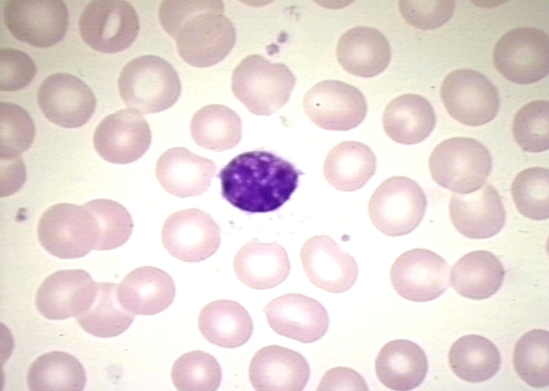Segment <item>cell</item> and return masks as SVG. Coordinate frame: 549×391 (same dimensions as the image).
<instances>
[{
  "mask_svg": "<svg viewBox=\"0 0 549 391\" xmlns=\"http://www.w3.org/2000/svg\"><path fill=\"white\" fill-rule=\"evenodd\" d=\"M223 12L222 1H165L159 19L182 60L204 68L225 59L236 43L235 28Z\"/></svg>",
  "mask_w": 549,
  "mask_h": 391,
  "instance_id": "cell-1",
  "label": "cell"
},
{
  "mask_svg": "<svg viewBox=\"0 0 549 391\" xmlns=\"http://www.w3.org/2000/svg\"><path fill=\"white\" fill-rule=\"evenodd\" d=\"M301 172L289 162L264 150L239 154L219 172L223 197L248 213L280 208L298 184Z\"/></svg>",
  "mask_w": 549,
  "mask_h": 391,
  "instance_id": "cell-2",
  "label": "cell"
},
{
  "mask_svg": "<svg viewBox=\"0 0 549 391\" xmlns=\"http://www.w3.org/2000/svg\"><path fill=\"white\" fill-rule=\"evenodd\" d=\"M118 87L121 99L130 109L146 114L170 108L182 91L174 67L153 55H141L126 64L121 71Z\"/></svg>",
  "mask_w": 549,
  "mask_h": 391,
  "instance_id": "cell-3",
  "label": "cell"
},
{
  "mask_svg": "<svg viewBox=\"0 0 549 391\" xmlns=\"http://www.w3.org/2000/svg\"><path fill=\"white\" fill-rule=\"evenodd\" d=\"M296 78L283 63H272L258 54L244 58L234 69L232 90L252 114L270 116L289 100Z\"/></svg>",
  "mask_w": 549,
  "mask_h": 391,
  "instance_id": "cell-4",
  "label": "cell"
},
{
  "mask_svg": "<svg viewBox=\"0 0 549 391\" xmlns=\"http://www.w3.org/2000/svg\"><path fill=\"white\" fill-rule=\"evenodd\" d=\"M428 166L437 184L455 193L467 194L484 185L491 171L492 158L480 141L455 137L434 148Z\"/></svg>",
  "mask_w": 549,
  "mask_h": 391,
  "instance_id": "cell-5",
  "label": "cell"
},
{
  "mask_svg": "<svg viewBox=\"0 0 549 391\" xmlns=\"http://www.w3.org/2000/svg\"><path fill=\"white\" fill-rule=\"evenodd\" d=\"M37 237L43 248L60 259L83 257L98 245L101 230L97 219L84 205L58 203L42 215Z\"/></svg>",
  "mask_w": 549,
  "mask_h": 391,
  "instance_id": "cell-6",
  "label": "cell"
},
{
  "mask_svg": "<svg viewBox=\"0 0 549 391\" xmlns=\"http://www.w3.org/2000/svg\"><path fill=\"white\" fill-rule=\"evenodd\" d=\"M427 200L421 187L406 176L386 179L372 195L368 213L374 227L390 236L412 232L421 222Z\"/></svg>",
  "mask_w": 549,
  "mask_h": 391,
  "instance_id": "cell-7",
  "label": "cell"
},
{
  "mask_svg": "<svg viewBox=\"0 0 549 391\" xmlns=\"http://www.w3.org/2000/svg\"><path fill=\"white\" fill-rule=\"evenodd\" d=\"M493 60L507 80L519 85L537 82L549 71L548 35L534 27L511 29L498 40Z\"/></svg>",
  "mask_w": 549,
  "mask_h": 391,
  "instance_id": "cell-8",
  "label": "cell"
},
{
  "mask_svg": "<svg viewBox=\"0 0 549 391\" xmlns=\"http://www.w3.org/2000/svg\"><path fill=\"white\" fill-rule=\"evenodd\" d=\"M450 116L469 126H479L496 116L500 104L497 88L482 73L460 69L448 73L440 90Z\"/></svg>",
  "mask_w": 549,
  "mask_h": 391,
  "instance_id": "cell-9",
  "label": "cell"
},
{
  "mask_svg": "<svg viewBox=\"0 0 549 391\" xmlns=\"http://www.w3.org/2000/svg\"><path fill=\"white\" fill-rule=\"evenodd\" d=\"M82 40L92 49L114 53L128 48L139 31L134 8L125 1H92L82 10L78 22Z\"/></svg>",
  "mask_w": 549,
  "mask_h": 391,
  "instance_id": "cell-10",
  "label": "cell"
},
{
  "mask_svg": "<svg viewBox=\"0 0 549 391\" xmlns=\"http://www.w3.org/2000/svg\"><path fill=\"white\" fill-rule=\"evenodd\" d=\"M303 108L309 119L328 130L347 131L359 125L367 112L365 96L356 87L325 80L304 95Z\"/></svg>",
  "mask_w": 549,
  "mask_h": 391,
  "instance_id": "cell-11",
  "label": "cell"
},
{
  "mask_svg": "<svg viewBox=\"0 0 549 391\" xmlns=\"http://www.w3.org/2000/svg\"><path fill=\"white\" fill-rule=\"evenodd\" d=\"M3 21L12 35L30 45L47 48L65 35L69 13L62 1H7Z\"/></svg>",
  "mask_w": 549,
  "mask_h": 391,
  "instance_id": "cell-12",
  "label": "cell"
},
{
  "mask_svg": "<svg viewBox=\"0 0 549 391\" xmlns=\"http://www.w3.org/2000/svg\"><path fill=\"white\" fill-rule=\"evenodd\" d=\"M390 280L401 297L412 302H428L439 297L449 287V266L435 252L414 248L394 261Z\"/></svg>",
  "mask_w": 549,
  "mask_h": 391,
  "instance_id": "cell-13",
  "label": "cell"
},
{
  "mask_svg": "<svg viewBox=\"0 0 549 391\" xmlns=\"http://www.w3.org/2000/svg\"><path fill=\"white\" fill-rule=\"evenodd\" d=\"M162 243L173 257L184 262H199L218 250L220 228L208 213L197 208L185 209L165 220Z\"/></svg>",
  "mask_w": 549,
  "mask_h": 391,
  "instance_id": "cell-14",
  "label": "cell"
},
{
  "mask_svg": "<svg viewBox=\"0 0 549 391\" xmlns=\"http://www.w3.org/2000/svg\"><path fill=\"white\" fill-rule=\"evenodd\" d=\"M44 116L65 128L84 125L93 115L96 101L92 89L78 77L56 73L46 77L37 92Z\"/></svg>",
  "mask_w": 549,
  "mask_h": 391,
  "instance_id": "cell-15",
  "label": "cell"
},
{
  "mask_svg": "<svg viewBox=\"0 0 549 391\" xmlns=\"http://www.w3.org/2000/svg\"><path fill=\"white\" fill-rule=\"evenodd\" d=\"M151 141L148 122L132 109L120 110L105 117L93 137L94 148L100 157L118 164L138 160L148 150Z\"/></svg>",
  "mask_w": 549,
  "mask_h": 391,
  "instance_id": "cell-16",
  "label": "cell"
},
{
  "mask_svg": "<svg viewBox=\"0 0 549 391\" xmlns=\"http://www.w3.org/2000/svg\"><path fill=\"white\" fill-rule=\"evenodd\" d=\"M300 258L308 280L326 291L344 293L358 279L356 259L343 252L329 236L317 235L308 238L302 245Z\"/></svg>",
  "mask_w": 549,
  "mask_h": 391,
  "instance_id": "cell-17",
  "label": "cell"
},
{
  "mask_svg": "<svg viewBox=\"0 0 549 391\" xmlns=\"http://www.w3.org/2000/svg\"><path fill=\"white\" fill-rule=\"evenodd\" d=\"M263 311L274 331L302 343L320 340L329 328V315L324 306L302 294L281 295L272 299Z\"/></svg>",
  "mask_w": 549,
  "mask_h": 391,
  "instance_id": "cell-18",
  "label": "cell"
},
{
  "mask_svg": "<svg viewBox=\"0 0 549 391\" xmlns=\"http://www.w3.org/2000/svg\"><path fill=\"white\" fill-rule=\"evenodd\" d=\"M97 282L84 270H62L48 276L38 288L35 306L46 319L77 317L93 301Z\"/></svg>",
  "mask_w": 549,
  "mask_h": 391,
  "instance_id": "cell-19",
  "label": "cell"
},
{
  "mask_svg": "<svg viewBox=\"0 0 549 391\" xmlns=\"http://www.w3.org/2000/svg\"><path fill=\"white\" fill-rule=\"evenodd\" d=\"M449 216L456 230L472 239L489 238L496 235L506 220L501 198L488 183L470 193L453 194Z\"/></svg>",
  "mask_w": 549,
  "mask_h": 391,
  "instance_id": "cell-20",
  "label": "cell"
},
{
  "mask_svg": "<svg viewBox=\"0 0 549 391\" xmlns=\"http://www.w3.org/2000/svg\"><path fill=\"white\" fill-rule=\"evenodd\" d=\"M310 374L309 364L301 354L279 345L260 349L249 365L250 381L256 390H303Z\"/></svg>",
  "mask_w": 549,
  "mask_h": 391,
  "instance_id": "cell-21",
  "label": "cell"
},
{
  "mask_svg": "<svg viewBox=\"0 0 549 391\" xmlns=\"http://www.w3.org/2000/svg\"><path fill=\"white\" fill-rule=\"evenodd\" d=\"M216 170L215 163L184 147L168 149L159 157L155 168L163 189L179 198L206 193Z\"/></svg>",
  "mask_w": 549,
  "mask_h": 391,
  "instance_id": "cell-22",
  "label": "cell"
},
{
  "mask_svg": "<svg viewBox=\"0 0 549 391\" xmlns=\"http://www.w3.org/2000/svg\"><path fill=\"white\" fill-rule=\"evenodd\" d=\"M173 279L152 266L137 268L118 285L117 296L122 306L137 315H151L167 309L175 296Z\"/></svg>",
  "mask_w": 549,
  "mask_h": 391,
  "instance_id": "cell-23",
  "label": "cell"
},
{
  "mask_svg": "<svg viewBox=\"0 0 549 391\" xmlns=\"http://www.w3.org/2000/svg\"><path fill=\"white\" fill-rule=\"evenodd\" d=\"M391 48L385 36L376 28L356 26L338 40L336 56L349 73L372 78L382 73L391 60Z\"/></svg>",
  "mask_w": 549,
  "mask_h": 391,
  "instance_id": "cell-24",
  "label": "cell"
},
{
  "mask_svg": "<svg viewBox=\"0 0 549 391\" xmlns=\"http://www.w3.org/2000/svg\"><path fill=\"white\" fill-rule=\"evenodd\" d=\"M234 270L241 282L256 290L272 288L285 281L290 271L286 249L277 241L253 239L236 254Z\"/></svg>",
  "mask_w": 549,
  "mask_h": 391,
  "instance_id": "cell-25",
  "label": "cell"
},
{
  "mask_svg": "<svg viewBox=\"0 0 549 391\" xmlns=\"http://www.w3.org/2000/svg\"><path fill=\"white\" fill-rule=\"evenodd\" d=\"M425 351L408 340H393L379 351L375 371L380 382L394 390H410L418 387L428 373Z\"/></svg>",
  "mask_w": 549,
  "mask_h": 391,
  "instance_id": "cell-26",
  "label": "cell"
},
{
  "mask_svg": "<svg viewBox=\"0 0 549 391\" xmlns=\"http://www.w3.org/2000/svg\"><path fill=\"white\" fill-rule=\"evenodd\" d=\"M382 122L385 132L392 140L412 145L430 134L435 126L436 116L426 98L415 94H404L387 105Z\"/></svg>",
  "mask_w": 549,
  "mask_h": 391,
  "instance_id": "cell-27",
  "label": "cell"
},
{
  "mask_svg": "<svg viewBox=\"0 0 549 391\" xmlns=\"http://www.w3.org/2000/svg\"><path fill=\"white\" fill-rule=\"evenodd\" d=\"M198 328L210 343L224 348H236L250 340L254 326L250 313L241 304L218 299L207 304L200 311Z\"/></svg>",
  "mask_w": 549,
  "mask_h": 391,
  "instance_id": "cell-28",
  "label": "cell"
},
{
  "mask_svg": "<svg viewBox=\"0 0 549 391\" xmlns=\"http://www.w3.org/2000/svg\"><path fill=\"white\" fill-rule=\"evenodd\" d=\"M505 275L500 260L487 250L462 257L452 267L450 283L460 295L472 299H487L502 286Z\"/></svg>",
  "mask_w": 549,
  "mask_h": 391,
  "instance_id": "cell-29",
  "label": "cell"
},
{
  "mask_svg": "<svg viewBox=\"0 0 549 391\" xmlns=\"http://www.w3.org/2000/svg\"><path fill=\"white\" fill-rule=\"evenodd\" d=\"M376 157L366 144L342 141L327 154L323 167L326 180L335 189L345 192L361 189L374 175Z\"/></svg>",
  "mask_w": 549,
  "mask_h": 391,
  "instance_id": "cell-30",
  "label": "cell"
},
{
  "mask_svg": "<svg viewBox=\"0 0 549 391\" xmlns=\"http://www.w3.org/2000/svg\"><path fill=\"white\" fill-rule=\"evenodd\" d=\"M448 363L453 373L471 383L489 380L499 371L500 352L489 339L469 334L458 339L451 347Z\"/></svg>",
  "mask_w": 549,
  "mask_h": 391,
  "instance_id": "cell-31",
  "label": "cell"
},
{
  "mask_svg": "<svg viewBox=\"0 0 549 391\" xmlns=\"http://www.w3.org/2000/svg\"><path fill=\"white\" fill-rule=\"evenodd\" d=\"M190 132L195 143L206 150L223 151L234 148L242 137V123L231 108L210 104L193 116Z\"/></svg>",
  "mask_w": 549,
  "mask_h": 391,
  "instance_id": "cell-32",
  "label": "cell"
},
{
  "mask_svg": "<svg viewBox=\"0 0 549 391\" xmlns=\"http://www.w3.org/2000/svg\"><path fill=\"white\" fill-rule=\"evenodd\" d=\"M26 380L33 391H80L85 389L87 377L82 365L73 355L53 351L33 362Z\"/></svg>",
  "mask_w": 549,
  "mask_h": 391,
  "instance_id": "cell-33",
  "label": "cell"
},
{
  "mask_svg": "<svg viewBox=\"0 0 549 391\" xmlns=\"http://www.w3.org/2000/svg\"><path fill=\"white\" fill-rule=\"evenodd\" d=\"M118 284L97 282L96 295L89 306L76 317L82 329L98 338H112L127 330L134 314L126 311L117 296Z\"/></svg>",
  "mask_w": 549,
  "mask_h": 391,
  "instance_id": "cell-34",
  "label": "cell"
},
{
  "mask_svg": "<svg viewBox=\"0 0 549 391\" xmlns=\"http://www.w3.org/2000/svg\"><path fill=\"white\" fill-rule=\"evenodd\" d=\"M513 365L519 377L529 385L548 386V331L533 329L525 333L515 345Z\"/></svg>",
  "mask_w": 549,
  "mask_h": 391,
  "instance_id": "cell-35",
  "label": "cell"
},
{
  "mask_svg": "<svg viewBox=\"0 0 549 391\" xmlns=\"http://www.w3.org/2000/svg\"><path fill=\"white\" fill-rule=\"evenodd\" d=\"M222 369L216 358L203 351L195 350L180 356L171 372L178 390H216L221 383Z\"/></svg>",
  "mask_w": 549,
  "mask_h": 391,
  "instance_id": "cell-36",
  "label": "cell"
},
{
  "mask_svg": "<svg viewBox=\"0 0 549 391\" xmlns=\"http://www.w3.org/2000/svg\"><path fill=\"white\" fill-rule=\"evenodd\" d=\"M549 172L543 167H531L518 173L511 187L517 210L535 220L549 217Z\"/></svg>",
  "mask_w": 549,
  "mask_h": 391,
  "instance_id": "cell-37",
  "label": "cell"
},
{
  "mask_svg": "<svg viewBox=\"0 0 549 391\" xmlns=\"http://www.w3.org/2000/svg\"><path fill=\"white\" fill-rule=\"evenodd\" d=\"M98 220L101 236L97 250H110L123 245L130 237L133 221L128 211L119 202L98 198L85 203Z\"/></svg>",
  "mask_w": 549,
  "mask_h": 391,
  "instance_id": "cell-38",
  "label": "cell"
},
{
  "mask_svg": "<svg viewBox=\"0 0 549 391\" xmlns=\"http://www.w3.org/2000/svg\"><path fill=\"white\" fill-rule=\"evenodd\" d=\"M548 115L549 103L546 100L530 102L516 112L512 132L524 151L539 153L548 149Z\"/></svg>",
  "mask_w": 549,
  "mask_h": 391,
  "instance_id": "cell-39",
  "label": "cell"
},
{
  "mask_svg": "<svg viewBox=\"0 0 549 391\" xmlns=\"http://www.w3.org/2000/svg\"><path fill=\"white\" fill-rule=\"evenodd\" d=\"M1 148L17 153L26 151L32 145L35 127L28 113L12 103L1 102Z\"/></svg>",
  "mask_w": 549,
  "mask_h": 391,
  "instance_id": "cell-40",
  "label": "cell"
},
{
  "mask_svg": "<svg viewBox=\"0 0 549 391\" xmlns=\"http://www.w3.org/2000/svg\"><path fill=\"white\" fill-rule=\"evenodd\" d=\"M399 10L407 23L420 29L440 27L452 17L454 1H400Z\"/></svg>",
  "mask_w": 549,
  "mask_h": 391,
  "instance_id": "cell-41",
  "label": "cell"
},
{
  "mask_svg": "<svg viewBox=\"0 0 549 391\" xmlns=\"http://www.w3.org/2000/svg\"><path fill=\"white\" fill-rule=\"evenodd\" d=\"M0 88L1 91H17L24 88L36 74V66L24 52L3 48L0 52Z\"/></svg>",
  "mask_w": 549,
  "mask_h": 391,
  "instance_id": "cell-42",
  "label": "cell"
},
{
  "mask_svg": "<svg viewBox=\"0 0 549 391\" xmlns=\"http://www.w3.org/2000/svg\"><path fill=\"white\" fill-rule=\"evenodd\" d=\"M1 197L11 196L24 184L26 171L19 153L1 148Z\"/></svg>",
  "mask_w": 549,
  "mask_h": 391,
  "instance_id": "cell-43",
  "label": "cell"
},
{
  "mask_svg": "<svg viewBox=\"0 0 549 391\" xmlns=\"http://www.w3.org/2000/svg\"><path fill=\"white\" fill-rule=\"evenodd\" d=\"M317 390H368L364 378L355 370L336 367L326 372Z\"/></svg>",
  "mask_w": 549,
  "mask_h": 391,
  "instance_id": "cell-44",
  "label": "cell"
}]
</instances>
